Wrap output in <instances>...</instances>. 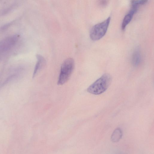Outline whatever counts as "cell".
<instances>
[{
    "label": "cell",
    "instance_id": "52a82bcc",
    "mask_svg": "<svg viewBox=\"0 0 154 154\" xmlns=\"http://www.w3.org/2000/svg\"><path fill=\"white\" fill-rule=\"evenodd\" d=\"M36 57L37 59V61L34 70L33 75V78L35 76L38 72L41 69L45 62V60L42 55L38 54L36 55Z\"/></svg>",
    "mask_w": 154,
    "mask_h": 154
},
{
    "label": "cell",
    "instance_id": "277c9868",
    "mask_svg": "<svg viewBox=\"0 0 154 154\" xmlns=\"http://www.w3.org/2000/svg\"><path fill=\"white\" fill-rule=\"evenodd\" d=\"M16 35L10 37L0 42V52L6 51L10 49L15 44L18 39Z\"/></svg>",
    "mask_w": 154,
    "mask_h": 154
},
{
    "label": "cell",
    "instance_id": "6da1fadb",
    "mask_svg": "<svg viewBox=\"0 0 154 154\" xmlns=\"http://www.w3.org/2000/svg\"><path fill=\"white\" fill-rule=\"evenodd\" d=\"M112 79V77L109 74H104L91 84L87 88V91L94 95L101 94L107 89Z\"/></svg>",
    "mask_w": 154,
    "mask_h": 154
},
{
    "label": "cell",
    "instance_id": "9c48e42d",
    "mask_svg": "<svg viewBox=\"0 0 154 154\" xmlns=\"http://www.w3.org/2000/svg\"><path fill=\"white\" fill-rule=\"evenodd\" d=\"M148 0H131V6L138 7L140 5L146 4Z\"/></svg>",
    "mask_w": 154,
    "mask_h": 154
},
{
    "label": "cell",
    "instance_id": "ba28073f",
    "mask_svg": "<svg viewBox=\"0 0 154 154\" xmlns=\"http://www.w3.org/2000/svg\"><path fill=\"white\" fill-rule=\"evenodd\" d=\"M122 133L121 129L119 128L115 129L113 132L111 137V141L113 142H118L121 138Z\"/></svg>",
    "mask_w": 154,
    "mask_h": 154
},
{
    "label": "cell",
    "instance_id": "3957f363",
    "mask_svg": "<svg viewBox=\"0 0 154 154\" xmlns=\"http://www.w3.org/2000/svg\"><path fill=\"white\" fill-rule=\"evenodd\" d=\"M110 20V17H109L92 27L90 32V38L92 40L97 41L104 36L107 31Z\"/></svg>",
    "mask_w": 154,
    "mask_h": 154
},
{
    "label": "cell",
    "instance_id": "5b68a950",
    "mask_svg": "<svg viewBox=\"0 0 154 154\" xmlns=\"http://www.w3.org/2000/svg\"><path fill=\"white\" fill-rule=\"evenodd\" d=\"M138 7L131 6L130 11L124 17L123 20L121 28L122 30H124L127 25L132 20L134 14L137 11Z\"/></svg>",
    "mask_w": 154,
    "mask_h": 154
},
{
    "label": "cell",
    "instance_id": "8992f818",
    "mask_svg": "<svg viewBox=\"0 0 154 154\" xmlns=\"http://www.w3.org/2000/svg\"><path fill=\"white\" fill-rule=\"evenodd\" d=\"M141 60V54L139 48L137 47L134 51L131 56V62L132 65L138 66Z\"/></svg>",
    "mask_w": 154,
    "mask_h": 154
},
{
    "label": "cell",
    "instance_id": "7a4b0ae2",
    "mask_svg": "<svg viewBox=\"0 0 154 154\" xmlns=\"http://www.w3.org/2000/svg\"><path fill=\"white\" fill-rule=\"evenodd\" d=\"M74 67V61L71 58L66 59L61 65L57 84L63 85L69 79Z\"/></svg>",
    "mask_w": 154,
    "mask_h": 154
}]
</instances>
